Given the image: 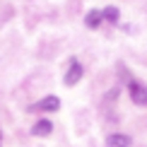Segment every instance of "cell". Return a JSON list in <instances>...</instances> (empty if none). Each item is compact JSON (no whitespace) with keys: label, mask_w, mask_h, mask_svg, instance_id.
<instances>
[{"label":"cell","mask_w":147,"mask_h":147,"mask_svg":"<svg viewBox=\"0 0 147 147\" xmlns=\"http://www.w3.org/2000/svg\"><path fill=\"white\" fill-rule=\"evenodd\" d=\"M128 92H130V99L138 104V106H147V87L138 80L128 82Z\"/></svg>","instance_id":"6da1fadb"},{"label":"cell","mask_w":147,"mask_h":147,"mask_svg":"<svg viewBox=\"0 0 147 147\" xmlns=\"http://www.w3.org/2000/svg\"><path fill=\"white\" fill-rule=\"evenodd\" d=\"M82 72H84L82 63H80V60H70V68H68V72H65L63 82L68 84V87H75L80 80H82Z\"/></svg>","instance_id":"7a4b0ae2"},{"label":"cell","mask_w":147,"mask_h":147,"mask_svg":"<svg viewBox=\"0 0 147 147\" xmlns=\"http://www.w3.org/2000/svg\"><path fill=\"white\" fill-rule=\"evenodd\" d=\"M58 109H60V99L51 94V96H44L39 104H34L32 111H58Z\"/></svg>","instance_id":"3957f363"},{"label":"cell","mask_w":147,"mask_h":147,"mask_svg":"<svg viewBox=\"0 0 147 147\" xmlns=\"http://www.w3.org/2000/svg\"><path fill=\"white\" fill-rule=\"evenodd\" d=\"M51 130H53V123H51V121H46V118H39V121L32 125V135H36V138L51 135Z\"/></svg>","instance_id":"277c9868"},{"label":"cell","mask_w":147,"mask_h":147,"mask_svg":"<svg viewBox=\"0 0 147 147\" xmlns=\"http://www.w3.org/2000/svg\"><path fill=\"white\" fill-rule=\"evenodd\" d=\"M130 135H125V133H113V135L106 138V147H130Z\"/></svg>","instance_id":"5b68a950"},{"label":"cell","mask_w":147,"mask_h":147,"mask_svg":"<svg viewBox=\"0 0 147 147\" xmlns=\"http://www.w3.org/2000/svg\"><path fill=\"white\" fill-rule=\"evenodd\" d=\"M104 20V12H96V10H89L87 15H84V24H87V29H96Z\"/></svg>","instance_id":"8992f818"},{"label":"cell","mask_w":147,"mask_h":147,"mask_svg":"<svg viewBox=\"0 0 147 147\" xmlns=\"http://www.w3.org/2000/svg\"><path fill=\"white\" fill-rule=\"evenodd\" d=\"M118 17H121L118 7H106V10H104V20H106V22L116 24V22H118Z\"/></svg>","instance_id":"52a82bcc"}]
</instances>
